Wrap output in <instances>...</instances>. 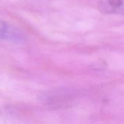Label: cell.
Segmentation results:
<instances>
[{"label":"cell","mask_w":124,"mask_h":124,"mask_svg":"<svg viewBox=\"0 0 124 124\" xmlns=\"http://www.w3.org/2000/svg\"><path fill=\"white\" fill-rule=\"evenodd\" d=\"M97 7L104 14L124 15V0H98Z\"/></svg>","instance_id":"6da1fadb"},{"label":"cell","mask_w":124,"mask_h":124,"mask_svg":"<svg viewBox=\"0 0 124 124\" xmlns=\"http://www.w3.org/2000/svg\"><path fill=\"white\" fill-rule=\"evenodd\" d=\"M0 39L4 40H17L19 35L8 25V23L0 19Z\"/></svg>","instance_id":"7a4b0ae2"}]
</instances>
